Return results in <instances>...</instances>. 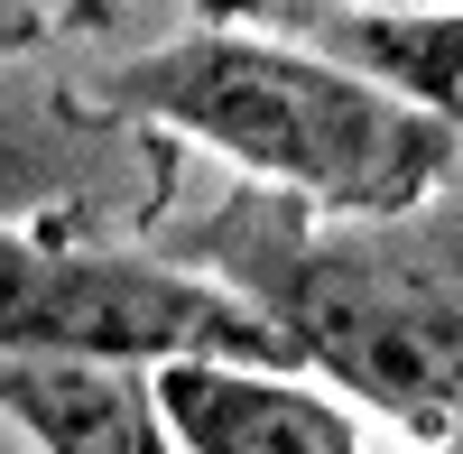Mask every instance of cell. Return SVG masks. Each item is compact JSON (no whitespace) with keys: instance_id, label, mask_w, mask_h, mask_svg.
Wrapping results in <instances>:
<instances>
[{"instance_id":"obj_1","label":"cell","mask_w":463,"mask_h":454,"mask_svg":"<svg viewBox=\"0 0 463 454\" xmlns=\"http://www.w3.org/2000/svg\"><path fill=\"white\" fill-rule=\"evenodd\" d=\"M204 251L222 260V288L288 344L297 371L408 427L427 454L454 445V371H463L454 195H427L380 222H316L269 195L204 222Z\"/></svg>"},{"instance_id":"obj_2","label":"cell","mask_w":463,"mask_h":454,"mask_svg":"<svg viewBox=\"0 0 463 454\" xmlns=\"http://www.w3.org/2000/svg\"><path fill=\"white\" fill-rule=\"evenodd\" d=\"M139 121L232 158L250 185L316 222H380L454 195V121L408 111L380 84L260 28H185L121 65Z\"/></svg>"},{"instance_id":"obj_3","label":"cell","mask_w":463,"mask_h":454,"mask_svg":"<svg viewBox=\"0 0 463 454\" xmlns=\"http://www.w3.org/2000/svg\"><path fill=\"white\" fill-rule=\"evenodd\" d=\"M0 353H102V362H269L297 371L213 270L0 222Z\"/></svg>"},{"instance_id":"obj_4","label":"cell","mask_w":463,"mask_h":454,"mask_svg":"<svg viewBox=\"0 0 463 454\" xmlns=\"http://www.w3.org/2000/svg\"><path fill=\"white\" fill-rule=\"evenodd\" d=\"M148 399L176 454H371L362 418L306 371L269 362H148Z\"/></svg>"},{"instance_id":"obj_5","label":"cell","mask_w":463,"mask_h":454,"mask_svg":"<svg viewBox=\"0 0 463 454\" xmlns=\"http://www.w3.org/2000/svg\"><path fill=\"white\" fill-rule=\"evenodd\" d=\"M0 408L37 454H176L148 399V362L102 353H0Z\"/></svg>"},{"instance_id":"obj_6","label":"cell","mask_w":463,"mask_h":454,"mask_svg":"<svg viewBox=\"0 0 463 454\" xmlns=\"http://www.w3.org/2000/svg\"><path fill=\"white\" fill-rule=\"evenodd\" d=\"M288 47L362 74V84H380L408 111L454 121V47H463V10H454V0H371V10H353V0H316V10L297 19Z\"/></svg>"},{"instance_id":"obj_7","label":"cell","mask_w":463,"mask_h":454,"mask_svg":"<svg viewBox=\"0 0 463 454\" xmlns=\"http://www.w3.org/2000/svg\"><path fill=\"white\" fill-rule=\"evenodd\" d=\"M74 195V139L28 93H0V222H28Z\"/></svg>"},{"instance_id":"obj_8","label":"cell","mask_w":463,"mask_h":454,"mask_svg":"<svg viewBox=\"0 0 463 454\" xmlns=\"http://www.w3.org/2000/svg\"><path fill=\"white\" fill-rule=\"evenodd\" d=\"M37 37H47V10H37V0H0V74H10Z\"/></svg>"},{"instance_id":"obj_9","label":"cell","mask_w":463,"mask_h":454,"mask_svg":"<svg viewBox=\"0 0 463 454\" xmlns=\"http://www.w3.org/2000/svg\"><path fill=\"white\" fill-rule=\"evenodd\" d=\"M37 10H47V0H37Z\"/></svg>"}]
</instances>
